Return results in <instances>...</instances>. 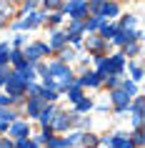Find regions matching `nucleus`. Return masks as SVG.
<instances>
[{
    "label": "nucleus",
    "instance_id": "1",
    "mask_svg": "<svg viewBox=\"0 0 145 148\" xmlns=\"http://www.w3.org/2000/svg\"><path fill=\"white\" fill-rule=\"evenodd\" d=\"M3 88H5L8 95H13V106L25 103V80L20 78L18 70H8V75H5V80H3Z\"/></svg>",
    "mask_w": 145,
    "mask_h": 148
},
{
    "label": "nucleus",
    "instance_id": "2",
    "mask_svg": "<svg viewBox=\"0 0 145 148\" xmlns=\"http://www.w3.org/2000/svg\"><path fill=\"white\" fill-rule=\"evenodd\" d=\"M50 53H53V50H50V45H48V43H30V45H25V48H23L25 60L33 63V65H35L38 60H43L45 55H50Z\"/></svg>",
    "mask_w": 145,
    "mask_h": 148
},
{
    "label": "nucleus",
    "instance_id": "3",
    "mask_svg": "<svg viewBox=\"0 0 145 148\" xmlns=\"http://www.w3.org/2000/svg\"><path fill=\"white\" fill-rule=\"evenodd\" d=\"M63 13H68L70 20H85L88 15V0H68V3H63Z\"/></svg>",
    "mask_w": 145,
    "mask_h": 148
},
{
    "label": "nucleus",
    "instance_id": "4",
    "mask_svg": "<svg viewBox=\"0 0 145 148\" xmlns=\"http://www.w3.org/2000/svg\"><path fill=\"white\" fill-rule=\"evenodd\" d=\"M130 98L123 88H110V103H113V110L118 113V116H123V113H128V108H130Z\"/></svg>",
    "mask_w": 145,
    "mask_h": 148
},
{
    "label": "nucleus",
    "instance_id": "5",
    "mask_svg": "<svg viewBox=\"0 0 145 148\" xmlns=\"http://www.w3.org/2000/svg\"><path fill=\"white\" fill-rule=\"evenodd\" d=\"M45 13L43 10H30L28 13V18H23V20H18L15 23V30H33V28H38V25L45 23Z\"/></svg>",
    "mask_w": 145,
    "mask_h": 148
},
{
    "label": "nucleus",
    "instance_id": "6",
    "mask_svg": "<svg viewBox=\"0 0 145 148\" xmlns=\"http://www.w3.org/2000/svg\"><path fill=\"white\" fill-rule=\"evenodd\" d=\"M50 125H53L55 133H63V131H70L73 128V110H55L53 121H50Z\"/></svg>",
    "mask_w": 145,
    "mask_h": 148
},
{
    "label": "nucleus",
    "instance_id": "7",
    "mask_svg": "<svg viewBox=\"0 0 145 148\" xmlns=\"http://www.w3.org/2000/svg\"><path fill=\"white\" fill-rule=\"evenodd\" d=\"M133 40H143V30H125V28H118V33L113 35V45L123 48V45H128V43H133Z\"/></svg>",
    "mask_w": 145,
    "mask_h": 148
},
{
    "label": "nucleus",
    "instance_id": "8",
    "mask_svg": "<svg viewBox=\"0 0 145 148\" xmlns=\"http://www.w3.org/2000/svg\"><path fill=\"white\" fill-rule=\"evenodd\" d=\"M8 136H10L13 140L28 138V136H30V123H28V121H20V118H18V121H13V123L8 125Z\"/></svg>",
    "mask_w": 145,
    "mask_h": 148
},
{
    "label": "nucleus",
    "instance_id": "9",
    "mask_svg": "<svg viewBox=\"0 0 145 148\" xmlns=\"http://www.w3.org/2000/svg\"><path fill=\"white\" fill-rule=\"evenodd\" d=\"M78 83H80L83 88H100V86H103V75H100L98 70L85 68V73L78 78Z\"/></svg>",
    "mask_w": 145,
    "mask_h": 148
},
{
    "label": "nucleus",
    "instance_id": "10",
    "mask_svg": "<svg viewBox=\"0 0 145 148\" xmlns=\"http://www.w3.org/2000/svg\"><path fill=\"white\" fill-rule=\"evenodd\" d=\"M95 70H98L100 75L105 78V75H115V70H113V63H110V55H95Z\"/></svg>",
    "mask_w": 145,
    "mask_h": 148
},
{
    "label": "nucleus",
    "instance_id": "11",
    "mask_svg": "<svg viewBox=\"0 0 145 148\" xmlns=\"http://www.w3.org/2000/svg\"><path fill=\"white\" fill-rule=\"evenodd\" d=\"M85 48H88L90 53H95V55H103V53H105V48H108V40H103L100 35H88Z\"/></svg>",
    "mask_w": 145,
    "mask_h": 148
},
{
    "label": "nucleus",
    "instance_id": "12",
    "mask_svg": "<svg viewBox=\"0 0 145 148\" xmlns=\"http://www.w3.org/2000/svg\"><path fill=\"white\" fill-rule=\"evenodd\" d=\"M105 148H135V146L130 143V136L115 133V136H108V146Z\"/></svg>",
    "mask_w": 145,
    "mask_h": 148
},
{
    "label": "nucleus",
    "instance_id": "13",
    "mask_svg": "<svg viewBox=\"0 0 145 148\" xmlns=\"http://www.w3.org/2000/svg\"><path fill=\"white\" fill-rule=\"evenodd\" d=\"M98 15L103 18V20H115V18L120 15V5H118L115 0H108L105 5L100 8V13H98Z\"/></svg>",
    "mask_w": 145,
    "mask_h": 148
},
{
    "label": "nucleus",
    "instance_id": "14",
    "mask_svg": "<svg viewBox=\"0 0 145 148\" xmlns=\"http://www.w3.org/2000/svg\"><path fill=\"white\" fill-rule=\"evenodd\" d=\"M48 45H50V50L58 53L60 48L68 45V33H65V30H53V33H50V43H48Z\"/></svg>",
    "mask_w": 145,
    "mask_h": 148
},
{
    "label": "nucleus",
    "instance_id": "15",
    "mask_svg": "<svg viewBox=\"0 0 145 148\" xmlns=\"http://www.w3.org/2000/svg\"><path fill=\"white\" fill-rule=\"evenodd\" d=\"M55 110H58V106L55 103H45L43 108H40V113H38V121L40 125H50V121H53V116H55Z\"/></svg>",
    "mask_w": 145,
    "mask_h": 148
},
{
    "label": "nucleus",
    "instance_id": "16",
    "mask_svg": "<svg viewBox=\"0 0 145 148\" xmlns=\"http://www.w3.org/2000/svg\"><path fill=\"white\" fill-rule=\"evenodd\" d=\"M45 103L40 101L38 95H33V98H25V116L28 118H38V113H40V108H43Z\"/></svg>",
    "mask_w": 145,
    "mask_h": 148
},
{
    "label": "nucleus",
    "instance_id": "17",
    "mask_svg": "<svg viewBox=\"0 0 145 148\" xmlns=\"http://www.w3.org/2000/svg\"><path fill=\"white\" fill-rule=\"evenodd\" d=\"M95 33H98L103 40H108V43H110V40H113V35L118 33V25L110 23V20H103V23L98 25V30H95Z\"/></svg>",
    "mask_w": 145,
    "mask_h": 148
},
{
    "label": "nucleus",
    "instance_id": "18",
    "mask_svg": "<svg viewBox=\"0 0 145 148\" xmlns=\"http://www.w3.org/2000/svg\"><path fill=\"white\" fill-rule=\"evenodd\" d=\"M10 65H13V70H20V68H25L28 65V60H25V55H23V50L20 48H13L10 50Z\"/></svg>",
    "mask_w": 145,
    "mask_h": 148
},
{
    "label": "nucleus",
    "instance_id": "19",
    "mask_svg": "<svg viewBox=\"0 0 145 148\" xmlns=\"http://www.w3.org/2000/svg\"><path fill=\"white\" fill-rule=\"evenodd\" d=\"M55 136V131H53V125H43V128H40V133L38 136H33V140H35V143H38V146H45L48 140L53 138Z\"/></svg>",
    "mask_w": 145,
    "mask_h": 148
},
{
    "label": "nucleus",
    "instance_id": "20",
    "mask_svg": "<svg viewBox=\"0 0 145 148\" xmlns=\"http://www.w3.org/2000/svg\"><path fill=\"white\" fill-rule=\"evenodd\" d=\"M110 63H113L115 75H123V70H125V63H128V58H125L123 53H113V55H110Z\"/></svg>",
    "mask_w": 145,
    "mask_h": 148
},
{
    "label": "nucleus",
    "instance_id": "21",
    "mask_svg": "<svg viewBox=\"0 0 145 148\" xmlns=\"http://www.w3.org/2000/svg\"><path fill=\"white\" fill-rule=\"evenodd\" d=\"M140 50H143L140 40H133V43H128V45H123L120 53L125 55V58H138V55H140Z\"/></svg>",
    "mask_w": 145,
    "mask_h": 148
},
{
    "label": "nucleus",
    "instance_id": "22",
    "mask_svg": "<svg viewBox=\"0 0 145 148\" xmlns=\"http://www.w3.org/2000/svg\"><path fill=\"white\" fill-rule=\"evenodd\" d=\"M38 98H40L43 103H55L58 98H60V93H58L55 88H45V86H43V88H40V95H38Z\"/></svg>",
    "mask_w": 145,
    "mask_h": 148
},
{
    "label": "nucleus",
    "instance_id": "23",
    "mask_svg": "<svg viewBox=\"0 0 145 148\" xmlns=\"http://www.w3.org/2000/svg\"><path fill=\"white\" fill-rule=\"evenodd\" d=\"M65 93H68V98H70V101H73V103H75V101H80V98H83V86H80V83H78V80H73V83H70V86H68V90H65Z\"/></svg>",
    "mask_w": 145,
    "mask_h": 148
},
{
    "label": "nucleus",
    "instance_id": "24",
    "mask_svg": "<svg viewBox=\"0 0 145 148\" xmlns=\"http://www.w3.org/2000/svg\"><path fill=\"white\" fill-rule=\"evenodd\" d=\"M80 146H83V148H98V146H100V140H98V136H95V133H90V131H83Z\"/></svg>",
    "mask_w": 145,
    "mask_h": 148
},
{
    "label": "nucleus",
    "instance_id": "25",
    "mask_svg": "<svg viewBox=\"0 0 145 148\" xmlns=\"http://www.w3.org/2000/svg\"><path fill=\"white\" fill-rule=\"evenodd\" d=\"M125 68L130 70V80H135V83H140V80H143V68H140V63H138V60L125 63Z\"/></svg>",
    "mask_w": 145,
    "mask_h": 148
},
{
    "label": "nucleus",
    "instance_id": "26",
    "mask_svg": "<svg viewBox=\"0 0 145 148\" xmlns=\"http://www.w3.org/2000/svg\"><path fill=\"white\" fill-rule=\"evenodd\" d=\"M75 58H78V53H75V50H73V48H68V45H65V48H60V50H58V60L68 63V65H70V63H73V60H75Z\"/></svg>",
    "mask_w": 145,
    "mask_h": 148
},
{
    "label": "nucleus",
    "instance_id": "27",
    "mask_svg": "<svg viewBox=\"0 0 145 148\" xmlns=\"http://www.w3.org/2000/svg\"><path fill=\"white\" fill-rule=\"evenodd\" d=\"M118 88H123V90H125V93H128L130 98H133V95L138 93V83H135V80H130V78H120Z\"/></svg>",
    "mask_w": 145,
    "mask_h": 148
},
{
    "label": "nucleus",
    "instance_id": "28",
    "mask_svg": "<svg viewBox=\"0 0 145 148\" xmlns=\"http://www.w3.org/2000/svg\"><path fill=\"white\" fill-rule=\"evenodd\" d=\"M68 38L70 35H83L85 33V20H70V25H68Z\"/></svg>",
    "mask_w": 145,
    "mask_h": 148
},
{
    "label": "nucleus",
    "instance_id": "29",
    "mask_svg": "<svg viewBox=\"0 0 145 148\" xmlns=\"http://www.w3.org/2000/svg\"><path fill=\"white\" fill-rule=\"evenodd\" d=\"M18 73H20V78H23L25 83H28V80H35V78H38V70H35V65H33V63H28V65H25V68H20Z\"/></svg>",
    "mask_w": 145,
    "mask_h": 148
},
{
    "label": "nucleus",
    "instance_id": "30",
    "mask_svg": "<svg viewBox=\"0 0 145 148\" xmlns=\"http://www.w3.org/2000/svg\"><path fill=\"white\" fill-rule=\"evenodd\" d=\"M95 108V106H93V101L90 98H80V101H75V113H90V110Z\"/></svg>",
    "mask_w": 145,
    "mask_h": 148
},
{
    "label": "nucleus",
    "instance_id": "31",
    "mask_svg": "<svg viewBox=\"0 0 145 148\" xmlns=\"http://www.w3.org/2000/svg\"><path fill=\"white\" fill-rule=\"evenodd\" d=\"M13 13H15V10H13V3H10V0H0V18H3V20H10Z\"/></svg>",
    "mask_w": 145,
    "mask_h": 148
},
{
    "label": "nucleus",
    "instance_id": "32",
    "mask_svg": "<svg viewBox=\"0 0 145 148\" xmlns=\"http://www.w3.org/2000/svg\"><path fill=\"white\" fill-rule=\"evenodd\" d=\"M10 50H13V45H10V43H0V68H3V65H8Z\"/></svg>",
    "mask_w": 145,
    "mask_h": 148
},
{
    "label": "nucleus",
    "instance_id": "33",
    "mask_svg": "<svg viewBox=\"0 0 145 148\" xmlns=\"http://www.w3.org/2000/svg\"><path fill=\"white\" fill-rule=\"evenodd\" d=\"M80 138H83V131H73L70 136H65V146H68V148L80 146Z\"/></svg>",
    "mask_w": 145,
    "mask_h": 148
},
{
    "label": "nucleus",
    "instance_id": "34",
    "mask_svg": "<svg viewBox=\"0 0 145 148\" xmlns=\"http://www.w3.org/2000/svg\"><path fill=\"white\" fill-rule=\"evenodd\" d=\"M100 23H103V18H100V15H90L88 20H85V33H95Z\"/></svg>",
    "mask_w": 145,
    "mask_h": 148
},
{
    "label": "nucleus",
    "instance_id": "35",
    "mask_svg": "<svg viewBox=\"0 0 145 148\" xmlns=\"http://www.w3.org/2000/svg\"><path fill=\"white\" fill-rule=\"evenodd\" d=\"M130 143L135 148H143V143H145V133H143V128H135L133 131V136H130Z\"/></svg>",
    "mask_w": 145,
    "mask_h": 148
},
{
    "label": "nucleus",
    "instance_id": "36",
    "mask_svg": "<svg viewBox=\"0 0 145 148\" xmlns=\"http://www.w3.org/2000/svg\"><path fill=\"white\" fill-rule=\"evenodd\" d=\"M108 0H88V15H98L100 8L105 5Z\"/></svg>",
    "mask_w": 145,
    "mask_h": 148
},
{
    "label": "nucleus",
    "instance_id": "37",
    "mask_svg": "<svg viewBox=\"0 0 145 148\" xmlns=\"http://www.w3.org/2000/svg\"><path fill=\"white\" fill-rule=\"evenodd\" d=\"M13 148H40V146L30 138V136H28V138H18L15 143H13Z\"/></svg>",
    "mask_w": 145,
    "mask_h": 148
},
{
    "label": "nucleus",
    "instance_id": "38",
    "mask_svg": "<svg viewBox=\"0 0 145 148\" xmlns=\"http://www.w3.org/2000/svg\"><path fill=\"white\" fill-rule=\"evenodd\" d=\"M135 23H138V18H135V15H123V20L118 23V28H125V30H133V28H135Z\"/></svg>",
    "mask_w": 145,
    "mask_h": 148
},
{
    "label": "nucleus",
    "instance_id": "39",
    "mask_svg": "<svg viewBox=\"0 0 145 148\" xmlns=\"http://www.w3.org/2000/svg\"><path fill=\"white\" fill-rule=\"evenodd\" d=\"M43 148H68V146H65V138H63V136H53Z\"/></svg>",
    "mask_w": 145,
    "mask_h": 148
},
{
    "label": "nucleus",
    "instance_id": "40",
    "mask_svg": "<svg viewBox=\"0 0 145 148\" xmlns=\"http://www.w3.org/2000/svg\"><path fill=\"white\" fill-rule=\"evenodd\" d=\"M40 3H43V8H45V10H60L65 0H40Z\"/></svg>",
    "mask_w": 145,
    "mask_h": 148
},
{
    "label": "nucleus",
    "instance_id": "41",
    "mask_svg": "<svg viewBox=\"0 0 145 148\" xmlns=\"http://www.w3.org/2000/svg\"><path fill=\"white\" fill-rule=\"evenodd\" d=\"M63 15H65V13H63V10H58V13H53V15L45 18V20H48V25H50V28H55V25L63 23Z\"/></svg>",
    "mask_w": 145,
    "mask_h": 148
},
{
    "label": "nucleus",
    "instance_id": "42",
    "mask_svg": "<svg viewBox=\"0 0 145 148\" xmlns=\"http://www.w3.org/2000/svg\"><path fill=\"white\" fill-rule=\"evenodd\" d=\"M40 0H23V13H30V10H38Z\"/></svg>",
    "mask_w": 145,
    "mask_h": 148
},
{
    "label": "nucleus",
    "instance_id": "43",
    "mask_svg": "<svg viewBox=\"0 0 145 148\" xmlns=\"http://www.w3.org/2000/svg\"><path fill=\"white\" fill-rule=\"evenodd\" d=\"M103 83H108V88H118L120 75H105V78H103Z\"/></svg>",
    "mask_w": 145,
    "mask_h": 148
},
{
    "label": "nucleus",
    "instance_id": "44",
    "mask_svg": "<svg viewBox=\"0 0 145 148\" xmlns=\"http://www.w3.org/2000/svg\"><path fill=\"white\" fill-rule=\"evenodd\" d=\"M10 106H13V95L0 93V108H10Z\"/></svg>",
    "mask_w": 145,
    "mask_h": 148
},
{
    "label": "nucleus",
    "instance_id": "45",
    "mask_svg": "<svg viewBox=\"0 0 145 148\" xmlns=\"http://www.w3.org/2000/svg\"><path fill=\"white\" fill-rule=\"evenodd\" d=\"M25 45V35H15V40H13V48H23Z\"/></svg>",
    "mask_w": 145,
    "mask_h": 148
},
{
    "label": "nucleus",
    "instance_id": "46",
    "mask_svg": "<svg viewBox=\"0 0 145 148\" xmlns=\"http://www.w3.org/2000/svg\"><path fill=\"white\" fill-rule=\"evenodd\" d=\"M13 143H15L13 138H0V148H13Z\"/></svg>",
    "mask_w": 145,
    "mask_h": 148
},
{
    "label": "nucleus",
    "instance_id": "47",
    "mask_svg": "<svg viewBox=\"0 0 145 148\" xmlns=\"http://www.w3.org/2000/svg\"><path fill=\"white\" fill-rule=\"evenodd\" d=\"M8 125H10L8 121H0V133H8Z\"/></svg>",
    "mask_w": 145,
    "mask_h": 148
},
{
    "label": "nucleus",
    "instance_id": "48",
    "mask_svg": "<svg viewBox=\"0 0 145 148\" xmlns=\"http://www.w3.org/2000/svg\"><path fill=\"white\" fill-rule=\"evenodd\" d=\"M3 25H5V20H3V18H0V28H3Z\"/></svg>",
    "mask_w": 145,
    "mask_h": 148
}]
</instances>
